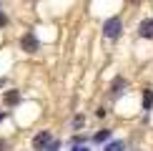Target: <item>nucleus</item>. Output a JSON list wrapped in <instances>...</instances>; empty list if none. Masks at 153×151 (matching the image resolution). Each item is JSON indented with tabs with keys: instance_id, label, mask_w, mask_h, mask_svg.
Wrapping results in <instances>:
<instances>
[{
	"instance_id": "obj_11",
	"label": "nucleus",
	"mask_w": 153,
	"mask_h": 151,
	"mask_svg": "<svg viewBox=\"0 0 153 151\" xmlns=\"http://www.w3.org/2000/svg\"><path fill=\"white\" fill-rule=\"evenodd\" d=\"M3 25H5V15H0V28H3Z\"/></svg>"
},
{
	"instance_id": "obj_4",
	"label": "nucleus",
	"mask_w": 153,
	"mask_h": 151,
	"mask_svg": "<svg viewBox=\"0 0 153 151\" xmlns=\"http://www.w3.org/2000/svg\"><path fill=\"white\" fill-rule=\"evenodd\" d=\"M138 33H141V38H153V18H146L138 28Z\"/></svg>"
},
{
	"instance_id": "obj_7",
	"label": "nucleus",
	"mask_w": 153,
	"mask_h": 151,
	"mask_svg": "<svg viewBox=\"0 0 153 151\" xmlns=\"http://www.w3.org/2000/svg\"><path fill=\"white\" fill-rule=\"evenodd\" d=\"M93 138H95V144H105L108 138H111V131H108V129H103V131H98V134H95Z\"/></svg>"
},
{
	"instance_id": "obj_13",
	"label": "nucleus",
	"mask_w": 153,
	"mask_h": 151,
	"mask_svg": "<svg viewBox=\"0 0 153 151\" xmlns=\"http://www.w3.org/2000/svg\"><path fill=\"white\" fill-rule=\"evenodd\" d=\"M0 121H3V113H0Z\"/></svg>"
},
{
	"instance_id": "obj_8",
	"label": "nucleus",
	"mask_w": 153,
	"mask_h": 151,
	"mask_svg": "<svg viewBox=\"0 0 153 151\" xmlns=\"http://www.w3.org/2000/svg\"><path fill=\"white\" fill-rule=\"evenodd\" d=\"M126 146H123V141H108L105 144V151H123Z\"/></svg>"
},
{
	"instance_id": "obj_6",
	"label": "nucleus",
	"mask_w": 153,
	"mask_h": 151,
	"mask_svg": "<svg viewBox=\"0 0 153 151\" xmlns=\"http://www.w3.org/2000/svg\"><path fill=\"white\" fill-rule=\"evenodd\" d=\"M143 108L146 111L153 108V91H151V88H148V91H143Z\"/></svg>"
},
{
	"instance_id": "obj_3",
	"label": "nucleus",
	"mask_w": 153,
	"mask_h": 151,
	"mask_svg": "<svg viewBox=\"0 0 153 151\" xmlns=\"http://www.w3.org/2000/svg\"><path fill=\"white\" fill-rule=\"evenodd\" d=\"M20 46H23L25 53H35V50H38V38H35L33 33H25V35L20 38Z\"/></svg>"
},
{
	"instance_id": "obj_5",
	"label": "nucleus",
	"mask_w": 153,
	"mask_h": 151,
	"mask_svg": "<svg viewBox=\"0 0 153 151\" xmlns=\"http://www.w3.org/2000/svg\"><path fill=\"white\" fill-rule=\"evenodd\" d=\"M3 101H5V106H15L18 101H20V93H18V91H5Z\"/></svg>"
},
{
	"instance_id": "obj_10",
	"label": "nucleus",
	"mask_w": 153,
	"mask_h": 151,
	"mask_svg": "<svg viewBox=\"0 0 153 151\" xmlns=\"http://www.w3.org/2000/svg\"><path fill=\"white\" fill-rule=\"evenodd\" d=\"M58 149H60L58 141H50V144H48V151H58Z\"/></svg>"
},
{
	"instance_id": "obj_12",
	"label": "nucleus",
	"mask_w": 153,
	"mask_h": 151,
	"mask_svg": "<svg viewBox=\"0 0 153 151\" xmlns=\"http://www.w3.org/2000/svg\"><path fill=\"white\" fill-rule=\"evenodd\" d=\"M0 151H3V141H0Z\"/></svg>"
},
{
	"instance_id": "obj_1",
	"label": "nucleus",
	"mask_w": 153,
	"mask_h": 151,
	"mask_svg": "<svg viewBox=\"0 0 153 151\" xmlns=\"http://www.w3.org/2000/svg\"><path fill=\"white\" fill-rule=\"evenodd\" d=\"M120 30H123V23H120V18H108L105 25H103V33L108 38H118Z\"/></svg>"
},
{
	"instance_id": "obj_2",
	"label": "nucleus",
	"mask_w": 153,
	"mask_h": 151,
	"mask_svg": "<svg viewBox=\"0 0 153 151\" xmlns=\"http://www.w3.org/2000/svg\"><path fill=\"white\" fill-rule=\"evenodd\" d=\"M53 141V136H50V131H40L35 138H33V149L35 151H43V149H48V144Z\"/></svg>"
},
{
	"instance_id": "obj_9",
	"label": "nucleus",
	"mask_w": 153,
	"mask_h": 151,
	"mask_svg": "<svg viewBox=\"0 0 153 151\" xmlns=\"http://www.w3.org/2000/svg\"><path fill=\"white\" fill-rule=\"evenodd\" d=\"M120 88H123V78H118L116 83H113V96H116V93H120Z\"/></svg>"
}]
</instances>
